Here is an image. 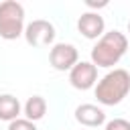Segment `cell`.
<instances>
[{
    "instance_id": "obj_1",
    "label": "cell",
    "mask_w": 130,
    "mask_h": 130,
    "mask_svg": "<svg viewBox=\"0 0 130 130\" xmlns=\"http://www.w3.org/2000/svg\"><path fill=\"white\" fill-rule=\"evenodd\" d=\"M128 51V37L120 30H108L104 32L98 43L91 49V63L95 67L110 69L120 63V59Z\"/></svg>"
},
{
    "instance_id": "obj_2",
    "label": "cell",
    "mask_w": 130,
    "mask_h": 130,
    "mask_svg": "<svg viewBox=\"0 0 130 130\" xmlns=\"http://www.w3.org/2000/svg\"><path fill=\"white\" fill-rule=\"evenodd\" d=\"M93 93L102 106H118L130 93V73L126 69L108 71L93 87Z\"/></svg>"
},
{
    "instance_id": "obj_3",
    "label": "cell",
    "mask_w": 130,
    "mask_h": 130,
    "mask_svg": "<svg viewBox=\"0 0 130 130\" xmlns=\"http://www.w3.org/2000/svg\"><path fill=\"white\" fill-rule=\"evenodd\" d=\"M24 8L16 0L0 2V39L14 41L24 32Z\"/></svg>"
},
{
    "instance_id": "obj_4",
    "label": "cell",
    "mask_w": 130,
    "mask_h": 130,
    "mask_svg": "<svg viewBox=\"0 0 130 130\" xmlns=\"http://www.w3.org/2000/svg\"><path fill=\"white\" fill-rule=\"evenodd\" d=\"M24 39L30 47H49L55 43V26L45 20V18H37L32 22H28L24 26Z\"/></svg>"
},
{
    "instance_id": "obj_5",
    "label": "cell",
    "mask_w": 130,
    "mask_h": 130,
    "mask_svg": "<svg viewBox=\"0 0 130 130\" xmlns=\"http://www.w3.org/2000/svg\"><path fill=\"white\" fill-rule=\"evenodd\" d=\"M79 61V53L71 43H55L49 51V63L57 71H71V67Z\"/></svg>"
},
{
    "instance_id": "obj_6",
    "label": "cell",
    "mask_w": 130,
    "mask_h": 130,
    "mask_svg": "<svg viewBox=\"0 0 130 130\" xmlns=\"http://www.w3.org/2000/svg\"><path fill=\"white\" fill-rule=\"evenodd\" d=\"M69 83L75 89H91L98 83V67L91 61H77L69 71Z\"/></svg>"
},
{
    "instance_id": "obj_7",
    "label": "cell",
    "mask_w": 130,
    "mask_h": 130,
    "mask_svg": "<svg viewBox=\"0 0 130 130\" xmlns=\"http://www.w3.org/2000/svg\"><path fill=\"white\" fill-rule=\"evenodd\" d=\"M77 30L89 39V41H95L100 39L104 32H106V20L100 12H93V10H87L83 12L79 18H77Z\"/></svg>"
},
{
    "instance_id": "obj_8",
    "label": "cell",
    "mask_w": 130,
    "mask_h": 130,
    "mask_svg": "<svg viewBox=\"0 0 130 130\" xmlns=\"http://www.w3.org/2000/svg\"><path fill=\"white\" fill-rule=\"evenodd\" d=\"M75 120L85 128H98L106 124V112L95 104H81L75 108Z\"/></svg>"
},
{
    "instance_id": "obj_9",
    "label": "cell",
    "mask_w": 130,
    "mask_h": 130,
    "mask_svg": "<svg viewBox=\"0 0 130 130\" xmlns=\"http://www.w3.org/2000/svg\"><path fill=\"white\" fill-rule=\"evenodd\" d=\"M20 102L18 98H14L12 93H2L0 95V120L4 122H12L20 116Z\"/></svg>"
},
{
    "instance_id": "obj_10",
    "label": "cell",
    "mask_w": 130,
    "mask_h": 130,
    "mask_svg": "<svg viewBox=\"0 0 130 130\" xmlns=\"http://www.w3.org/2000/svg\"><path fill=\"white\" fill-rule=\"evenodd\" d=\"M22 110H24V118H26V120L39 122V120H43L45 114H47V100H45L43 95H32V98L26 100V104H24Z\"/></svg>"
},
{
    "instance_id": "obj_11",
    "label": "cell",
    "mask_w": 130,
    "mask_h": 130,
    "mask_svg": "<svg viewBox=\"0 0 130 130\" xmlns=\"http://www.w3.org/2000/svg\"><path fill=\"white\" fill-rule=\"evenodd\" d=\"M8 130H37L35 122L26 120V118H16L12 122H8Z\"/></svg>"
},
{
    "instance_id": "obj_12",
    "label": "cell",
    "mask_w": 130,
    "mask_h": 130,
    "mask_svg": "<svg viewBox=\"0 0 130 130\" xmlns=\"http://www.w3.org/2000/svg\"><path fill=\"white\" fill-rule=\"evenodd\" d=\"M104 130H130V122L124 118H114V120L106 122Z\"/></svg>"
},
{
    "instance_id": "obj_13",
    "label": "cell",
    "mask_w": 130,
    "mask_h": 130,
    "mask_svg": "<svg viewBox=\"0 0 130 130\" xmlns=\"http://www.w3.org/2000/svg\"><path fill=\"white\" fill-rule=\"evenodd\" d=\"M128 35H130V20H128Z\"/></svg>"
}]
</instances>
